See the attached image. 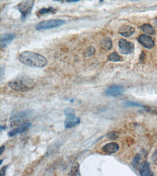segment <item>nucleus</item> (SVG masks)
Segmentation results:
<instances>
[{
	"label": "nucleus",
	"instance_id": "1",
	"mask_svg": "<svg viewBox=\"0 0 157 176\" xmlns=\"http://www.w3.org/2000/svg\"><path fill=\"white\" fill-rule=\"evenodd\" d=\"M19 60L28 67L42 68L47 64V60L42 55L32 51H23L20 54Z\"/></svg>",
	"mask_w": 157,
	"mask_h": 176
},
{
	"label": "nucleus",
	"instance_id": "2",
	"mask_svg": "<svg viewBox=\"0 0 157 176\" xmlns=\"http://www.w3.org/2000/svg\"><path fill=\"white\" fill-rule=\"evenodd\" d=\"M35 84L34 80L31 78L27 77H20L10 82L8 85L13 90L24 92L33 89Z\"/></svg>",
	"mask_w": 157,
	"mask_h": 176
},
{
	"label": "nucleus",
	"instance_id": "3",
	"mask_svg": "<svg viewBox=\"0 0 157 176\" xmlns=\"http://www.w3.org/2000/svg\"><path fill=\"white\" fill-rule=\"evenodd\" d=\"M63 24H65V20H60V19H51V20H44V21L39 22L36 25V29L39 30H46V29L59 27Z\"/></svg>",
	"mask_w": 157,
	"mask_h": 176
},
{
	"label": "nucleus",
	"instance_id": "4",
	"mask_svg": "<svg viewBox=\"0 0 157 176\" xmlns=\"http://www.w3.org/2000/svg\"><path fill=\"white\" fill-rule=\"evenodd\" d=\"M33 113L32 110H26V111L21 112L18 114L15 115L13 118H11V126H16L21 124L25 119L31 116Z\"/></svg>",
	"mask_w": 157,
	"mask_h": 176
},
{
	"label": "nucleus",
	"instance_id": "5",
	"mask_svg": "<svg viewBox=\"0 0 157 176\" xmlns=\"http://www.w3.org/2000/svg\"><path fill=\"white\" fill-rule=\"evenodd\" d=\"M33 2V0H23L18 4V10L21 13L22 18H25L31 13Z\"/></svg>",
	"mask_w": 157,
	"mask_h": 176
},
{
	"label": "nucleus",
	"instance_id": "6",
	"mask_svg": "<svg viewBox=\"0 0 157 176\" xmlns=\"http://www.w3.org/2000/svg\"><path fill=\"white\" fill-rule=\"evenodd\" d=\"M119 49L122 54H130L133 53L135 47L132 42L126 41L125 39H120L119 41Z\"/></svg>",
	"mask_w": 157,
	"mask_h": 176
},
{
	"label": "nucleus",
	"instance_id": "7",
	"mask_svg": "<svg viewBox=\"0 0 157 176\" xmlns=\"http://www.w3.org/2000/svg\"><path fill=\"white\" fill-rule=\"evenodd\" d=\"M124 89L123 87L122 86H118V85H113L111 87H108L107 89L105 91V95L109 97H119V96L122 95L123 94Z\"/></svg>",
	"mask_w": 157,
	"mask_h": 176
},
{
	"label": "nucleus",
	"instance_id": "8",
	"mask_svg": "<svg viewBox=\"0 0 157 176\" xmlns=\"http://www.w3.org/2000/svg\"><path fill=\"white\" fill-rule=\"evenodd\" d=\"M138 41L141 45H143L145 48H147V49H152L155 45L153 39L150 36L146 35H140L138 38Z\"/></svg>",
	"mask_w": 157,
	"mask_h": 176
},
{
	"label": "nucleus",
	"instance_id": "9",
	"mask_svg": "<svg viewBox=\"0 0 157 176\" xmlns=\"http://www.w3.org/2000/svg\"><path fill=\"white\" fill-rule=\"evenodd\" d=\"M31 126V123H25L21 124V126H20L19 127L15 128V129H13L11 132L8 133V136L10 137H13L14 136L18 135V134H22V133H24L26 132L28 129H30V127Z\"/></svg>",
	"mask_w": 157,
	"mask_h": 176
},
{
	"label": "nucleus",
	"instance_id": "10",
	"mask_svg": "<svg viewBox=\"0 0 157 176\" xmlns=\"http://www.w3.org/2000/svg\"><path fill=\"white\" fill-rule=\"evenodd\" d=\"M67 118L65 122V126L67 129H71L72 127H75V126L78 125L80 122V118L79 117L75 116V115H68L66 116Z\"/></svg>",
	"mask_w": 157,
	"mask_h": 176
},
{
	"label": "nucleus",
	"instance_id": "11",
	"mask_svg": "<svg viewBox=\"0 0 157 176\" xmlns=\"http://www.w3.org/2000/svg\"><path fill=\"white\" fill-rule=\"evenodd\" d=\"M120 149L118 144L116 142H111L106 144L102 147V151L107 154H113V153L117 152Z\"/></svg>",
	"mask_w": 157,
	"mask_h": 176
},
{
	"label": "nucleus",
	"instance_id": "12",
	"mask_svg": "<svg viewBox=\"0 0 157 176\" xmlns=\"http://www.w3.org/2000/svg\"><path fill=\"white\" fill-rule=\"evenodd\" d=\"M120 34L124 37H130L135 33V29L133 27L129 26V25H124L120 27V31H119Z\"/></svg>",
	"mask_w": 157,
	"mask_h": 176
},
{
	"label": "nucleus",
	"instance_id": "13",
	"mask_svg": "<svg viewBox=\"0 0 157 176\" xmlns=\"http://www.w3.org/2000/svg\"><path fill=\"white\" fill-rule=\"evenodd\" d=\"M140 175L142 176H148L151 175L150 165L148 162H144L139 167Z\"/></svg>",
	"mask_w": 157,
	"mask_h": 176
},
{
	"label": "nucleus",
	"instance_id": "14",
	"mask_svg": "<svg viewBox=\"0 0 157 176\" xmlns=\"http://www.w3.org/2000/svg\"><path fill=\"white\" fill-rule=\"evenodd\" d=\"M15 38V35L14 34H3L1 36V49L5 48L8 44L11 42Z\"/></svg>",
	"mask_w": 157,
	"mask_h": 176
},
{
	"label": "nucleus",
	"instance_id": "15",
	"mask_svg": "<svg viewBox=\"0 0 157 176\" xmlns=\"http://www.w3.org/2000/svg\"><path fill=\"white\" fill-rule=\"evenodd\" d=\"M100 46H101V49L105 50V51L110 50L112 49V40L108 37L104 38H103L101 40V42H100Z\"/></svg>",
	"mask_w": 157,
	"mask_h": 176
},
{
	"label": "nucleus",
	"instance_id": "16",
	"mask_svg": "<svg viewBox=\"0 0 157 176\" xmlns=\"http://www.w3.org/2000/svg\"><path fill=\"white\" fill-rule=\"evenodd\" d=\"M141 29L147 35H154L155 33V29L150 24H144L141 27Z\"/></svg>",
	"mask_w": 157,
	"mask_h": 176
},
{
	"label": "nucleus",
	"instance_id": "17",
	"mask_svg": "<svg viewBox=\"0 0 157 176\" xmlns=\"http://www.w3.org/2000/svg\"><path fill=\"white\" fill-rule=\"evenodd\" d=\"M69 175H80V172H79V165L77 163H75L72 165L71 170L68 174Z\"/></svg>",
	"mask_w": 157,
	"mask_h": 176
},
{
	"label": "nucleus",
	"instance_id": "18",
	"mask_svg": "<svg viewBox=\"0 0 157 176\" xmlns=\"http://www.w3.org/2000/svg\"><path fill=\"white\" fill-rule=\"evenodd\" d=\"M108 60L110 61H122V58L117 52H112L108 56Z\"/></svg>",
	"mask_w": 157,
	"mask_h": 176
},
{
	"label": "nucleus",
	"instance_id": "19",
	"mask_svg": "<svg viewBox=\"0 0 157 176\" xmlns=\"http://www.w3.org/2000/svg\"><path fill=\"white\" fill-rule=\"evenodd\" d=\"M56 10L54 9L53 7H49V8H43L40 10L38 13V15H44V14H49V13H54Z\"/></svg>",
	"mask_w": 157,
	"mask_h": 176
},
{
	"label": "nucleus",
	"instance_id": "20",
	"mask_svg": "<svg viewBox=\"0 0 157 176\" xmlns=\"http://www.w3.org/2000/svg\"><path fill=\"white\" fill-rule=\"evenodd\" d=\"M95 51H96V50H95L94 47H93V46H89V47L86 48V49L84 54H85L86 57H90V56H93V55L94 54Z\"/></svg>",
	"mask_w": 157,
	"mask_h": 176
},
{
	"label": "nucleus",
	"instance_id": "21",
	"mask_svg": "<svg viewBox=\"0 0 157 176\" xmlns=\"http://www.w3.org/2000/svg\"><path fill=\"white\" fill-rule=\"evenodd\" d=\"M125 106L127 107H141V108H145L144 106L139 104V103H133V102H126Z\"/></svg>",
	"mask_w": 157,
	"mask_h": 176
},
{
	"label": "nucleus",
	"instance_id": "22",
	"mask_svg": "<svg viewBox=\"0 0 157 176\" xmlns=\"http://www.w3.org/2000/svg\"><path fill=\"white\" fill-rule=\"evenodd\" d=\"M140 159H141V156H140V155H137L135 156V158H134L133 161H132V166L135 167V168H137L138 165V164H139Z\"/></svg>",
	"mask_w": 157,
	"mask_h": 176
},
{
	"label": "nucleus",
	"instance_id": "23",
	"mask_svg": "<svg viewBox=\"0 0 157 176\" xmlns=\"http://www.w3.org/2000/svg\"><path fill=\"white\" fill-rule=\"evenodd\" d=\"M64 113H65V115L66 116H68V115H75V110H74V109H72V108H67L65 110Z\"/></svg>",
	"mask_w": 157,
	"mask_h": 176
},
{
	"label": "nucleus",
	"instance_id": "24",
	"mask_svg": "<svg viewBox=\"0 0 157 176\" xmlns=\"http://www.w3.org/2000/svg\"><path fill=\"white\" fill-rule=\"evenodd\" d=\"M151 160H152L153 163L154 164V165H157V149L155 151V152L153 153Z\"/></svg>",
	"mask_w": 157,
	"mask_h": 176
},
{
	"label": "nucleus",
	"instance_id": "25",
	"mask_svg": "<svg viewBox=\"0 0 157 176\" xmlns=\"http://www.w3.org/2000/svg\"><path fill=\"white\" fill-rule=\"evenodd\" d=\"M117 137H118V135H117L116 132H112L109 134V137L110 138V139H115L117 138Z\"/></svg>",
	"mask_w": 157,
	"mask_h": 176
},
{
	"label": "nucleus",
	"instance_id": "26",
	"mask_svg": "<svg viewBox=\"0 0 157 176\" xmlns=\"http://www.w3.org/2000/svg\"><path fill=\"white\" fill-rule=\"evenodd\" d=\"M7 167H4L1 169V175L3 176L5 175V170H6Z\"/></svg>",
	"mask_w": 157,
	"mask_h": 176
},
{
	"label": "nucleus",
	"instance_id": "27",
	"mask_svg": "<svg viewBox=\"0 0 157 176\" xmlns=\"http://www.w3.org/2000/svg\"><path fill=\"white\" fill-rule=\"evenodd\" d=\"M4 149H5V146H1V152H0V154H1V155L2 154L3 152H4Z\"/></svg>",
	"mask_w": 157,
	"mask_h": 176
},
{
	"label": "nucleus",
	"instance_id": "28",
	"mask_svg": "<svg viewBox=\"0 0 157 176\" xmlns=\"http://www.w3.org/2000/svg\"><path fill=\"white\" fill-rule=\"evenodd\" d=\"M153 25H155V26H157V18H155L154 20H153Z\"/></svg>",
	"mask_w": 157,
	"mask_h": 176
},
{
	"label": "nucleus",
	"instance_id": "29",
	"mask_svg": "<svg viewBox=\"0 0 157 176\" xmlns=\"http://www.w3.org/2000/svg\"><path fill=\"white\" fill-rule=\"evenodd\" d=\"M67 1H69V2H70V1H78V0H67ZM79 1H80V0H79Z\"/></svg>",
	"mask_w": 157,
	"mask_h": 176
}]
</instances>
